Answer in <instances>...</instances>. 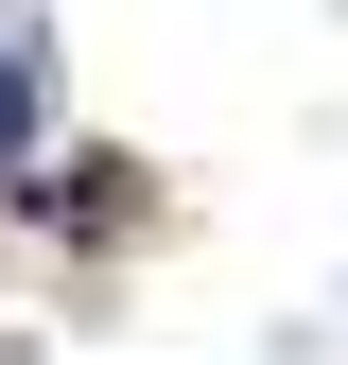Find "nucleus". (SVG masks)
Returning a JSON list of instances; mask_svg holds the SVG:
<instances>
[{"label": "nucleus", "instance_id": "f257e3e1", "mask_svg": "<svg viewBox=\"0 0 348 365\" xmlns=\"http://www.w3.org/2000/svg\"><path fill=\"white\" fill-rule=\"evenodd\" d=\"M18 157H35V53L0 35V174H18Z\"/></svg>", "mask_w": 348, "mask_h": 365}]
</instances>
